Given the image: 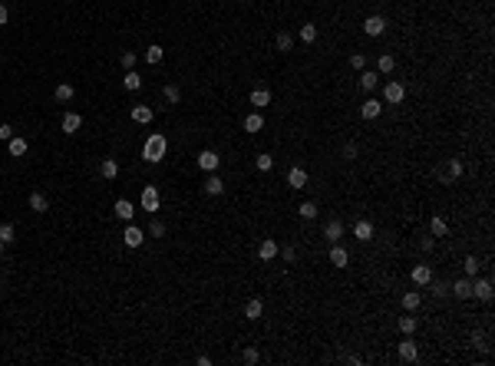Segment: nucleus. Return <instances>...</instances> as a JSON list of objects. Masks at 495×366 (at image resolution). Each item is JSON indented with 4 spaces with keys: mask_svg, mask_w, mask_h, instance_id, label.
<instances>
[{
    "mask_svg": "<svg viewBox=\"0 0 495 366\" xmlns=\"http://www.w3.org/2000/svg\"><path fill=\"white\" fill-rule=\"evenodd\" d=\"M165 152H169V142H165V136L152 132V136L145 139V145H142V159L155 165V162H162V159H165Z\"/></svg>",
    "mask_w": 495,
    "mask_h": 366,
    "instance_id": "1",
    "label": "nucleus"
},
{
    "mask_svg": "<svg viewBox=\"0 0 495 366\" xmlns=\"http://www.w3.org/2000/svg\"><path fill=\"white\" fill-rule=\"evenodd\" d=\"M383 96H386V102H393V106H400L403 99H406V86L403 83H386V89H383Z\"/></svg>",
    "mask_w": 495,
    "mask_h": 366,
    "instance_id": "2",
    "label": "nucleus"
},
{
    "mask_svg": "<svg viewBox=\"0 0 495 366\" xmlns=\"http://www.w3.org/2000/svg\"><path fill=\"white\" fill-rule=\"evenodd\" d=\"M383 30H386V20L376 17V13L363 20V33H367V37H383Z\"/></svg>",
    "mask_w": 495,
    "mask_h": 366,
    "instance_id": "3",
    "label": "nucleus"
},
{
    "mask_svg": "<svg viewBox=\"0 0 495 366\" xmlns=\"http://www.w3.org/2000/svg\"><path fill=\"white\" fill-rule=\"evenodd\" d=\"M409 277H413V284L426 287V284H433V267H429V264H416V267H413V274H409Z\"/></svg>",
    "mask_w": 495,
    "mask_h": 366,
    "instance_id": "4",
    "label": "nucleus"
},
{
    "mask_svg": "<svg viewBox=\"0 0 495 366\" xmlns=\"http://www.w3.org/2000/svg\"><path fill=\"white\" fill-rule=\"evenodd\" d=\"M142 241H145V234H142V228H136V224H129V228L122 231V244H125V248H139Z\"/></svg>",
    "mask_w": 495,
    "mask_h": 366,
    "instance_id": "5",
    "label": "nucleus"
},
{
    "mask_svg": "<svg viewBox=\"0 0 495 366\" xmlns=\"http://www.w3.org/2000/svg\"><path fill=\"white\" fill-rule=\"evenodd\" d=\"M416 356H420V347H416V340L406 333V340L400 343V360H406V363H413Z\"/></svg>",
    "mask_w": 495,
    "mask_h": 366,
    "instance_id": "6",
    "label": "nucleus"
},
{
    "mask_svg": "<svg viewBox=\"0 0 495 366\" xmlns=\"http://www.w3.org/2000/svg\"><path fill=\"white\" fill-rule=\"evenodd\" d=\"M218 165H221L218 152L205 149V152H201V155H198V168H201V172H215V168H218Z\"/></svg>",
    "mask_w": 495,
    "mask_h": 366,
    "instance_id": "7",
    "label": "nucleus"
},
{
    "mask_svg": "<svg viewBox=\"0 0 495 366\" xmlns=\"http://www.w3.org/2000/svg\"><path fill=\"white\" fill-rule=\"evenodd\" d=\"M142 208L145 211H159V188L155 185H145L142 188Z\"/></svg>",
    "mask_w": 495,
    "mask_h": 366,
    "instance_id": "8",
    "label": "nucleus"
},
{
    "mask_svg": "<svg viewBox=\"0 0 495 366\" xmlns=\"http://www.w3.org/2000/svg\"><path fill=\"white\" fill-rule=\"evenodd\" d=\"M452 294H456L459 300H469L472 297V277H459L456 284H452Z\"/></svg>",
    "mask_w": 495,
    "mask_h": 366,
    "instance_id": "9",
    "label": "nucleus"
},
{
    "mask_svg": "<svg viewBox=\"0 0 495 366\" xmlns=\"http://www.w3.org/2000/svg\"><path fill=\"white\" fill-rule=\"evenodd\" d=\"M288 185L294 188V192H301V188L307 185V172H304V168H291V172H288Z\"/></svg>",
    "mask_w": 495,
    "mask_h": 366,
    "instance_id": "10",
    "label": "nucleus"
},
{
    "mask_svg": "<svg viewBox=\"0 0 495 366\" xmlns=\"http://www.w3.org/2000/svg\"><path fill=\"white\" fill-rule=\"evenodd\" d=\"M257 257H261V261H274V257H277V241L264 238V241H261V248H257Z\"/></svg>",
    "mask_w": 495,
    "mask_h": 366,
    "instance_id": "11",
    "label": "nucleus"
},
{
    "mask_svg": "<svg viewBox=\"0 0 495 366\" xmlns=\"http://www.w3.org/2000/svg\"><path fill=\"white\" fill-rule=\"evenodd\" d=\"M152 106H132V122H139V125H145V122H152Z\"/></svg>",
    "mask_w": 495,
    "mask_h": 366,
    "instance_id": "12",
    "label": "nucleus"
},
{
    "mask_svg": "<svg viewBox=\"0 0 495 366\" xmlns=\"http://www.w3.org/2000/svg\"><path fill=\"white\" fill-rule=\"evenodd\" d=\"M472 297H479V300L489 304V300H492V284H489V280H476V284H472Z\"/></svg>",
    "mask_w": 495,
    "mask_h": 366,
    "instance_id": "13",
    "label": "nucleus"
},
{
    "mask_svg": "<svg viewBox=\"0 0 495 366\" xmlns=\"http://www.w3.org/2000/svg\"><path fill=\"white\" fill-rule=\"evenodd\" d=\"M330 264L333 267H347V264H350V254H347L340 244H333V248H330Z\"/></svg>",
    "mask_w": 495,
    "mask_h": 366,
    "instance_id": "14",
    "label": "nucleus"
},
{
    "mask_svg": "<svg viewBox=\"0 0 495 366\" xmlns=\"http://www.w3.org/2000/svg\"><path fill=\"white\" fill-rule=\"evenodd\" d=\"M80 125H83L80 112H66V116H63V132H69V136H73V132H80Z\"/></svg>",
    "mask_w": 495,
    "mask_h": 366,
    "instance_id": "15",
    "label": "nucleus"
},
{
    "mask_svg": "<svg viewBox=\"0 0 495 366\" xmlns=\"http://www.w3.org/2000/svg\"><path fill=\"white\" fill-rule=\"evenodd\" d=\"M383 112V102H376V99H367L363 106H360V116L363 119H376Z\"/></svg>",
    "mask_w": 495,
    "mask_h": 366,
    "instance_id": "16",
    "label": "nucleus"
},
{
    "mask_svg": "<svg viewBox=\"0 0 495 366\" xmlns=\"http://www.w3.org/2000/svg\"><path fill=\"white\" fill-rule=\"evenodd\" d=\"M225 192V181L218 178L215 172H208V181H205V195H221Z\"/></svg>",
    "mask_w": 495,
    "mask_h": 366,
    "instance_id": "17",
    "label": "nucleus"
},
{
    "mask_svg": "<svg viewBox=\"0 0 495 366\" xmlns=\"http://www.w3.org/2000/svg\"><path fill=\"white\" fill-rule=\"evenodd\" d=\"M324 238H327V241H340V238H344V224H340V221H327Z\"/></svg>",
    "mask_w": 495,
    "mask_h": 366,
    "instance_id": "18",
    "label": "nucleus"
},
{
    "mask_svg": "<svg viewBox=\"0 0 495 366\" xmlns=\"http://www.w3.org/2000/svg\"><path fill=\"white\" fill-rule=\"evenodd\" d=\"M99 172H102V178H106V181H113L116 175H119V165H116V159H102Z\"/></svg>",
    "mask_w": 495,
    "mask_h": 366,
    "instance_id": "19",
    "label": "nucleus"
},
{
    "mask_svg": "<svg viewBox=\"0 0 495 366\" xmlns=\"http://www.w3.org/2000/svg\"><path fill=\"white\" fill-rule=\"evenodd\" d=\"M376 83H380V73H373V69H367V73H360V89H376Z\"/></svg>",
    "mask_w": 495,
    "mask_h": 366,
    "instance_id": "20",
    "label": "nucleus"
},
{
    "mask_svg": "<svg viewBox=\"0 0 495 366\" xmlns=\"http://www.w3.org/2000/svg\"><path fill=\"white\" fill-rule=\"evenodd\" d=\"M46 208H50V201H46V195L33 192V195H30V211H37V215H43Z\"/></svg>",
    "mask_w": 495,
    "mask_h": 366,
    "instance_id": "21",
    "label": "nucleus"
},
{
    "mask_svg": "<svg viewBox=\"0 0 495 366\" xmlns=\"http://www.w3.org/2000/svg\"><path fill=\"white\" fill-rule=\"evenodd\" d=\"M132 215H136V211H132V201H125V198L116 201V218H122V221H132Z\"/></svg>",
    "mask_w": 495,
    "mask_h": 366,
    "instance_id": "22",
    "label": "nucleus"
},
{
    "mask_svg": "<svg viewBox=\"0 0 495 366\" xmlns=\"http://www.w3.org/2000/svg\"><path fill=\"white\" fill-rule=\"evenodd\" d=\"M261 313H264L261 300H248V304H245V317H248V320H261Z\"/></svg>",
    "mask_w": 495,
    "mask_h": 366,
    "instance_id": "23",
    "label": "nucleus"
},
{
    "mask_svg": "<svg viewBox=\"0 0 495 366\" xmlns=\"http://www.w3.org/2000/svg\"><path fill=\"white\" fill-rule=\"evenodd\" d=\"M122 86H125V89H129V93H136V89H139V86H142V76H139V73H136V69H129V73H125V76H122Z\"/></svg>",
    "mask_w": 495,
    "mask_h": 366,
    "instance_id": "24",
    "label": "nucleus"
},
{
    "mask_svg": "<svg viewBox=\"0 0 495 366\" xmlns=\"http://www.w3.org/2000/svg\"><path fill=\"white\" fill-rule=\"evenodd\" d=\"M353 234H357V241H370V238H373V224L370 221H357Z\"/></svg>",
    "mask_w": 495,
    "mask_h": 366,
    "instance_id": "25",
    "label": "nucleus"
},
{
    "mask_svg": "<svg viewBox=\"0 0 495 366\" xmlns=\"http://www.w3.org/2000/svg\"><path fill=\"white\" fill-rule=\"evenodd\" d=\"M53 99H57V102H69V99H73V86H69V83H60V86L53 89Z\"/></svg>",
    "mask_w": 495,
    "mask_h": 366,
    "instance_id": "26",
    "label": "nucleus"
},
{
    "mask_svg": "<svg viewBox=\"0 0 495 366\" xmlns=\"http://www.w3.org/2000/svg\"><path fill=\"white\" fill-rule=\"evenodd\" d=\"M429 231H433V238L449 234V221H446V218H433V221H429Z\"/></svg>",
    "mask_w": 495,
    "mask_h": 366,
    "instance_id": "27",
    "label": "nucleus"
},
{
    "mask_svg": "<svg viewBox=\"0 0 495 366\" xmlns=\"http://www.w3.org/2000/svg\"><path fill=\"white\" fill-rule=\"evenodd\" d=\"M251 106H257V109L271 106V93H268V89H254V93H251Z\"/></svg>",
    "mask_w": 495,
    "mask_h": 366,
    "instance_id": "28",
    "label": "nucleus"
},
{
    "mask_svg": "<svg viewBox=\"0 0 495 366\" xmlns=\"http://www.w3.org/2000/svg\"><path fill=\"white\" fill-rule=\"evenodd\" d=\"M261 129H264V116L251 112V116L245 119V132H261Z\"/></svg>",
    "mask_w": 495,
    "mask_h": 366,
    "instance_id": "29",
    "label": "nucleus"
},
{
    "mask_svg": "<svg viewBox=\"0 0 495 366\" xmlns=\"http://www.w3.org/2000/svg\"><path fill=\"white\" fill-rule=\"evenodd\" d=\"M420 304H423V294H420V291H409V294H403V307H406V310H416Z\"/></svg>",
    "mask_w": 495,
    "mask_h": 366,
    "instance_id": "30",
    "label": "nucleus"
},
{
    "mask_svg": "<svg viewBox=\"0 0 495 366\" xmlns=\"http://www.w3.org/2000/svg\"><path fill=\"white\" fill-rule=\"evenodd\" d=\"M7 145H10V155H13V159L27 155V139H10V142H7Z\"/></svg>",
    "mask_w": 495,
    "mask_h": 366,
    "instance_id": "31",
    "label": "nucleus"
},
{
    "mask_svg": "<svg viewBox=\"0 0 495 366\" xmlns=\"http://www.w3.org/2000/svg\"><path fill=\"white\" fill-rule=\"evenodd\" d=\"M297 215H301L304 221H314V218H317V205H314V201H304V205L297 208Z\"/></svg>",
    "mask_w": 495,
    "mask_h": 366,
    "instance_id": "32",
    "label": "nucleus"
},
{
    "mask_svg": "<svg viewBox=\"0 0 495 366\" xmlns=\"http://www.w3.org/2000/svg\"><path fill=\"white\" fill-rule=\"evenodd\" d=\"M162 56H165L162 46H149V50H145V60H149L152 66H159V63H162Z\"/></svg>",
    "mask_w": 495,
    "mask_h": 366,
    "instance_id": "33",
    "label": "nucleus"
},
{
    "mask_svg": "<svg viewBox=\"0 0 495 366\" xmlns=\"http://www.w3.org/2000/svg\"><path fill=\"white\" fill-rule=\"evenodd\" d=\"M165 102L178 106V102H182V89H178V86H165Z\"/></svg>",
    "mask_w": 495,
    "mask_h": 366,
    "instance_id": "34",
    "label": "nucleus"
},
{
    "mask_svg": "<svg viewBox=\"0 0 495 366\" xmlns=\"http://www.w3.org/2000/svg\"><path fill=\"white\" fill-rule=\"evenodd\" d=\"M393 66H396V60H393L389 53H383L380 63H376V69H380V73H393Z\"/></svg>",
    "mask_w": 495,
    "mask_h": 366,
    "instance_id": "35",
    "label": "nucleus"
},
{
    "mask_svg": "<svg viewBox=\"0 0 495 366\" xmlns=\"http://www.w3.org/2000/svg\"><path fill=\"white\" fill-rule=\"evenodd\" d=\"M459 175H462V162L449 159V165H446V178H459Z\"/></svg>",
    "mask_w": 495,
    "mask_h": 366,
    "instance_id": "36",
    "label": "nucleus"
},
{
    "mask_svg": "<svg viewBox=\"0 0 495 366\" xmlns=\"http://www.w3.org/2000/svg\"><path fill=\"white\" fill-rule=\"evenodd\" d=\"M396 327H400V333H413V330H416V317H400Z\"/></svg>",
    "mask_w": 495,
    "mask_h": 366,
    "instance_id": "37",
    "label": "nucleus"
},
{
    "mask_svg": "<svg viewBox=\"0 0 495 366\" xmlns=\"http://www.w3.org/2000/svg\"><path fill=\"white\" fill-rule=\"evenodd\" d=\"M301 40H304V43H314V40H317V27H314V23H304L301 27Z\"/></svg>",
    "mask_w": 495,
    "mask_h": 366,
    "instance_id": "38",
    "label": "nucleus"
},
{
    "mask_svg": "<svg viewBox=\"0 0 495 366\" xmlns=\"http://www.w3.org/2000/svg\"><path fill=\"white\" fill-rule=\"evenodd\" d=\"M254 165H257V172H271V168H274V159H271V155H257Z\"/></svg>",
    "mask_w": 495,
    "mask_h": 366,
    "instance_id": "39",
    "label": "nucleus"
},
{
    "mask_svg": "<svg viewBox=\"0 0 495 366\" xmlns=\"http://www.w3.org/2000/svg\"><path fill=\"white\" fill-rule=\"evenodd\" d=\"M277 50H281V53H288V50H291V33H288V30L277 33Z\"/></svg>",
    "mask_w": 495,
    "mask_h": 366,
    "instance_id": "40",
    "label": "nucleus"
},
{
    "mask_svg": "<svg viewBox=\"0 0 495 366\" xmlns=\"http://www.w3.org/2000/svg\"><path fill=\"white\" fill-rule=\"evenodd\" d=\"M0 241H4V244L13 241V224H0Z\"/></svg>",
    "mask_w": 495,
    "mask_h": 366,
    "instance_id": "41",
    "label": "nucleus"
},
{
    "mask_svg": "<svg viewBox=\"0 0 495 366\" xmlns=\"http://www.w3.org/2000/svg\"><path fill=\"white\" fill-rule=\"evenodd\" d=\"M465 277H476V271H479V261H476V257H465Z\"/></svg>",
    "mask_w": 495,
    "mask_h": 366,
    "instance_id": "42",
    "label": "nucleus"
},
{
    "mask_svg": "<svg viewBox=\"0 0 495 366\" xmlns=\"http://www.w3.org/2000/svg\"><path fill=\"white\" fill-rule=\"evenodd\" d=\"M350 63H353L357 69H363V66H367V56H363V53H350Z\"/></svg>",
    "mask_w": 495,
    "mask_h": 366,
    "instance_id": "43",
    "label": "nucleus"
},
{
    "mask_svg": "<svg viewBox=\"0 0 495 366\" xmlns=\"http://www.w3.org/2000/svg\"><path fill=\"white\" fill-rule=\"evenodd\" d=\"M241 360H245L248 366H254L257 360H261V356H257V350H245V356H241Z\"/></svg>",
    "mask_w": 495,
    "mask_h": 366,
    "instance_id": "44",
    "label": "nucleus"
},
{
    "mask_svg": "<svg viewBox=\"0 0 495 366\" xmlns=\"http://www.w3.org/2000/svg\"><path fill=\"white\" fill-rule=\"evenodd\" d=\"M10 139H13V129H10V125H0V142H10Z\"/></svg>",
    "mask_w": 495,
    "mask_h": 366,
    "instance_id": "45",
    "label": "nucleus"
},
{
    "mask_svg": "<svg viewBox=\"0 0 495 366\" xmlns=\"http://www.w3.org/2000/svg\"><path fill=\"white\" fill-rule=\"evenodd\" d=\"M136 60H139L136 53H122V66H125V69H132V66H136Z\"/></svg>",
    "mask_w": 495,
    "mask_h": 366,
    "instance_id": "46",
    "label": "nucleus"
},
{
    "mask_svg": "<svg viewBox=\"0 0 495 366\" xmlns=\"http://www.w3.org/2000/svg\"><path fill=\"white\" fill-rule=\"evenodd\" d=\"M152 234L162 238V234H165V224H162V221H152Z\"/></svg>",
    "mask_w": 495,
    "mask_h": 366,
    "instance_id": "47",
    "label": "nucleus"
},
{
    "mask_svg": "<svg viewBox=\"0 0 495 366\" xmlns=\"http://www.w3.org/2000/svg\"><path fill=\"white\" fill-rule=\"evenodd\" d=\"M7 20H10V10H7V7L0 4V27H7Z\"/></svg>",
    "mask_w": 495,
    "mask_h": 366,
    "instance_id": "48",
    "label": "nucleus"
},
{
    "mask_svg": "<svg viewBox=\"0 0 495 366\" xmlns=\"http://www.w3.org/2000/svg\"><path fill=\"white\" fill-rule=\"evenodd\" d=\"M344 155H347V159H353V155H357V145L347 142V145H344Z\"/></svg>",
    "mask_w": 495,
    "mask_h": 366,
    "instance_id": "49",
    "label": "nucleus"
},
{
    "mask_svg": "<svg viewBox=\"0 0 495 366\" xmlns=\"http://www.w3.org/2000/svg\"><path fill=\"white\" fill-rule=\"evenodd\" d=\"M0 254H4V241H0Z\"/></svg>",
    "mask_w": 495,
    "mask_h": 366,
    "instance_id": "50",
    "label": "nucleus"
}]
</instances>
